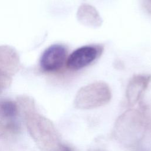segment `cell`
<instances>
[{
	"label": "cell",
	"instance_id": "6da1fadb",
	"mask_svg": "<svg viewBox=\"0 0 151 151\" xmlns=\"http://www.w3.org/2000/svg\"><path fill=\"white\" fill-rule=\"evenodd\" d=\"M19 68L20 60L17 51L8 45H0V94L10 86Z\"/></svg>",
	"mask_w": 151,
	"mask_h": 151
},
{
	"label": "cell",
	"instance_id": "5b68a950",
	"mask_svg": "<svg viewBox=\"0 0 151 151\" xmlns=\"http://www.w3.org/2000/svg\"><path fill=\"white\" fill-rule=\"evenodd\" d=\"M67 151H70V150H67Z\"/></svg>",
	"mask_w": 151,
	"mask_h": 151
},
{
	"label": "cell",
	"instance_id": "7a4b0ae2",
	"mask_svg": "<svg viewBox=\"0 0 151 151\" xmlns=\"http://www.w3.org/2000/svg\"><path fill=\"white\" fill-rule=\"evenodd\" d=\"M66 47L60 44H55L47 48L40 58V67L45 73H55L65 65L67 58Z\"/></svg>",
	"mask_w": 151,
	"mask_h": 151
},
{
	"label": "cell",
	"instance_id": "3957f363",
	"mask_svg": "<svg viewBox=\"0 0 151 151\" xmlns=\"http://www.w3.org/2000/svg\"><path fill=\"white\" fill-rule=\"evenodd\" d=\"M99 45H84L73 51L68 57L65 66L71 71H77L90 65L101 54Z\"/></svg>",
	"mask_w": 151,
	"mask_h": 151
},
{
	"label": "cell",
	"instance_id": "277c9868",
	"mask_svg": "<svg viewBox=\"0 0 151 151\" xmlns=\"http://www.w3.org/2000/svg\"><path fill=\"white\" fill-rule=\"evenodd\" d=\"M77 18L83 24L92 27L100 26L101 23V19L96 9L87 4L80 6L77 11Z\"/></svg>",
	"mask_w": 151,
	"mask_h": 151
}]
</instances>
